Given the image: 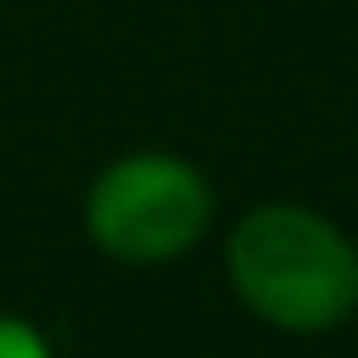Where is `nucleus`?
Listing matches in <instances>:
<instances>
[{"mask_svg":"<svg viewBox=\"0 0 358 358\" xmlns=\"http://www.w3.org/2000/svg\"><path fill=\"white\" fill-rule=\"evenodd\" d=\"M235 296L274 330L319 336L358 313V246L313 207L263 201L224 246Z\"/></svg>","mask_w":358,"mask_h":358,"instance_id":"nucleus-1","label":"nucleus"},{"mask_svg":"<svg viewBox=\"0 0 358 358\" xmlns=\"http://www.w3.org/2000/svg\"><path fill=\"white\" fill-rule=\"evenodd\" d=\"M213 224L207 173L173 151H129L84 190V235L134 268L185 257Z\"/></svg>","mask_w":358,"mask_h":358,"instance_id":"nucleus-2","label":"nucleus"},{"mask_svg":"<svg viewBox=\"0 0 358 358\" xmlns=\"http://www.w3.org/2000/svg\"><path fill=\"white\" fill-rule=\"evenodd\" d=\"M0 358H50V341L28 319H0Z\"/></svg>","mask_w":358,"mask_h":358,"instance_id":"nucleus-3","label":"nucleus"}]
</instances>
